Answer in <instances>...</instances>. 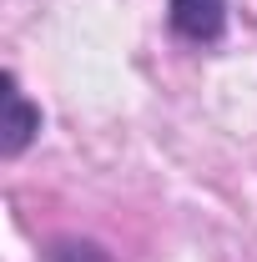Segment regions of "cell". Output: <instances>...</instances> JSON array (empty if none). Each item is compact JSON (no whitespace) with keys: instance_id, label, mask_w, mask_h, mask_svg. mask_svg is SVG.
Segmentation results:
<instances>
[{"instance_id":"1","label":"cell","mask_w":257,"mask_h":262,"mask_svg":"<svg viewBox=\"0 0 257 262\" xmlns=\"http://www.w3.org/2000/svg\"><path fill=\"white\" fill-rule=\"evenodd\" d=\"M166 20L192 46H217L227 35V0H166Z\"/></svg>"},{"instance_id":"2","label":"cell","mask_w":257,"mask_h":262,"mask_svg":"<svg viewBox=\"0 0 257 262\" xmlns=\"http://www.w3.org/2000/svg\"><path fill=\"white\" fill-rule=\"evenodd\" d=\"M5 157H20L40 136V106L26 101V91L15 86V76H5Z\"/></svg>"},{"instance_id":"3","label":"cell","mask_w":257,"mask_h":262,"mask_svg":"<svg viewBox=\"0 0 257 262\" xmlns=\"http://www.w3.org/2000/svg\"><path fill=\"white\" fill-rule=\"evenodd\" d=\"M46 262H111L96 242H51Z\"/></svg>"}]
</instances>
